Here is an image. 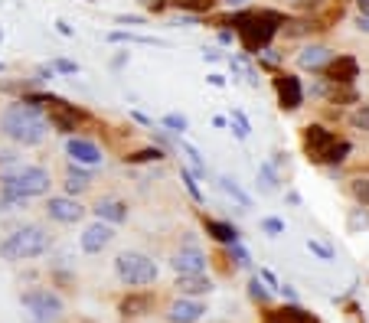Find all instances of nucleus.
I'll list each match as a JSON object with an SVG mask.
<instances>
[{"label":"nucleus","instance_id":"obj_1","mask_svg":"<svg viewBox=\"0 0 369 323\" xmlns=\"http://www.w3.org/2000/svg\"><path fill=\"white\" fill-rule=\"evenodd\" d=\"M49 134V121L43 115V108L26 105L24 98L10 101L0 111V138L10 140L14 147H39Z\"/></svg>","mask_w":369,"mask_h":323},{"label":"nucleus","instance_id":"obj_2","mask_svg":"<svg viewBox=\"0 0 369 323\" xmlns=\"http://www.w3.org/2000/svg\"><path fill=\"white\" fill-rule=\"evenodd\" d=\"M49 186H53V173L39 163H24L0 173V212L26 206V200H36V196H49Z\"/></svg>","mask_w":369,"mask_h":323},{"label":"nucleus","instance_id":"obj_3","mask_svg":"<svg viewBox=\"0 0 369 323\" xmlns=\"http://www.w3.org/2000/svg\"><path fill=\"white\" fill-rule=\"evenodd\" d=\"M53 248V235H49L43 225L30 222L20 225V229L7 232L4 242H0V258L4 262H33V258H43V255Z\"/></svg>","mask_w":369,"mask_h":323},{"label":"nucleus","instance_id":"obj_4","mask_svg":"<svg viewBox=\"0 0 369 323\" xmlns=\"http://www.w3.org/2000/svg\"><path fill=\"white\" fill-rule=\"evenodd\" d=\"M115 275H118V281L128 287H147L157 281L161 268H157V262L144 252H121L115 258Z\"/></svg>","mask_w":369,"mask_h":323},{"label":"nucleus","instance_id":"obj_5","mask_svg":"<svg viewBox=\"0 0 369 323\" xmlns=\"http://www.w3.org/2000/svg\"><path fill=\"white\" fill-rule=\"evenodd\" d=\"M20 304L30 314V323H59L66 314V304L56 291L49 287H30V291L20 294Z\"/></svg>","mask_w":369,"mask_h":323},{"label":"nucleus","instance_id":"obj_6","mask_svg":"<svg viewBox=\"0 0 369 323\" xmlns=\"http://www.w3.org/2000/svg\"><path fill=\"white\" fill-rule=\"evenodd\" d=\"M238 33H242V43H246L248 53H258L271 43V36L278 33L281 20L275 14H248V16H238Z\"/></svg>","mask_w":369,"mask_h":323},{"label":"nucleus","instance_id":"obj_7","mask_svg":"<svg viewBox=\"0 0 369 323\" xmlns=\"http://www.w3.org/2000/svg\"><path fill=\"white\" fill-rule=\"evenodd\" d=\"M46 108H49V115H46L49 128H56V131H62V134H72L79 124L85 121V115L79 111L76 105H69L66 98H56V95H53V101H49Z\"/></svg>","mask_w":369,"mask_h":323},{"label":"nucleus","instance_id":"obj_8","mask_svg":"<svg viewBox=\"0 0 369 323\" xmlns=\"http://www.w3.org/2000/svg\"><path fill=\"white\" fill-rule=\"evenodd\" d=\"M46 215L53 219V222L76 225L79 219L85 215V206L76 200V196H49L46 200Z\"/></svg>","mask_w":369,"mask_h":323},{"label":"nucleus","instance_id":"obj_9","mask_svg":"<svg viewBox=\"0 0 369 323\" xmlns=\"http://www.w3.org/2000/svg\"><path fill=\"white\" fill-rule=\"evenodd\" d=\"M115 242V225H108V222H92V225H85V232L79 235V245H82L85 255H101L108 245Z\"/></svg>","mask_w":369,"mask_h":323},{"label":"nucleus","instance_id":"obj_10","mask_svg":"<svg viewBox=\"0 0 369 323\" xmlns=\"http://www.w3.org/2000/svg\"><path fill=\"white\" fill-rule=\"evenodd\" d=\"M66 154H69L72 163H79V167H101V160H105V154H101V147L95 144V140L89 138H72L66 140Z\"/></svg>","mask_w":369,"mask_h":323},{"label":"nucleus","instance_id":"obj_11","mask_svg":"<svg viewBox=\"0 0 369 323\" xmlns=\"http://www.w3.org/2000/svg\"><path fill=\"white\" fill-rule=\"evenodd\" d=\"M170 268L177 271V275H203V271H206V255L193 245V242H186L180 252H173Z\"/></svg>","mask_w":369,"mask_h":323},{"label":"nucleus","instance_id":"obj_12","mask_svg":"<svg viewBox=\"0 0 369 323\" xmlns=\"http://www.w3.org/2000/svg\"><path fill=\"white\" fill-rule=\"evenodd\" d=\"M337 144V138H333L327 128H320V124H310L308 134H304V150L310 154V160L323 163V157H327V150Z\"/></svg>","mask_w":369,"mask_h":323},{"label":"nucleus","instance_id":"obj_13","mask_svg":"<svg viewBox=\"0 0 369 323\" xmlns=\"http://www.w3.org/2000/svg\"><path fill=\"white\" fill-rule=\"evenodd\" d=\"M275 88H278V101H281V108H288V111L300 108V101H304V88H300L298 76H278Z\"/></svg>","mask_w":369,"mask_h":323},{"label":"nucleus","instance_id":"obj_14","mask_svg":"<svg viewBox=\"0 0 369 323\" xmlns=\"http://www.w3.org/2000/svg\"><path fill=\"white\" fill-rule=\"evenodd\" d=\"M203 314H206V307H203L200 300L177 297L173 304H170V310H167V320L170 323H196Z\"/></svg>","mask_w":369,"mask_h":323},{"label":"nucleus","instance_id":"obj_15","mask_svg":"<svg viewBox=\"0 0 369 323\" xmlns=\"http://www.w3.org/2000/svg\"><path fill=\"white\" fill-rule=\"evenodd\" d=\"M95 215L108 225H121V222H128V202L115 200V196H105V200L95 202Z\"/></svg>","mask_w":369,"mask_h":323},{"label":"nucleus","instance_id":"obj_16","mask_svg":"<svg viewBox=\"0 0 369 323\" xmlns=\"http://www.w3.org/2000/svg\"><path fill=\"white\" fill-rule=\"evenodd\" d=\"M356 72H360V66H356L353 56H340V59L330 62V69H327V78H330L333 85H350L356 78Z\"/></svg>","mask_w":369,"mask_h":323},{"label":"nucleus","instance_id":"obj_17","mask_svg":"<svg viewBox=\"0 0 369 323\" xmlns=\"http://www.w3.org/2000/svg\"><path fill=\"white\" fill-rule=\"evenodd\" d=\"M213 291V281L206 275H180L177 277V294L180 297H200Z\"/></svg>","mask_w":369,"mask_h":323},{"label":"nucleus","instance_id":"obj_18","mask_svg":"<svg viewBox=\"0 0 369 323\" xmlns=\"http://www.w3.org/2000/svg\"><path fill=\"white\" fill-rule=\"evenodd\" d=\"M89 186H92V177H89L79 163H69V170H66V193L79 196V193H85Z\"/></svg>","mask_w":369,"mask_h":323},{"label":"nucleus","instance_id":"obj_19","mask_svg":"<svg viewBox=\"0 0 369 323\" xmlns=\"http://www.w3.org/2000/svg\"><path fill=\"white\" fill-rule=\"evenodd\" d=\"M327 62H330V49L327 46H308V49H300V56H298L300 69H320Z\"/></svg>","mask_w":369,"mask_h":323},{"label":"nucleus","instance_id":"obj_20","mask_svg":"<svg viewBox=\"0 0 369 323\" xmlns=\"http://www.w3.org/2000/svg\"><path fill=\"white\" fill-rule=\"evenodd\" d=\"M144 310H151V294H131L121 300V314L124 317H141Z\"/></svg>","mask_w":369,"mask_h":323},{"label":"nucleus","instance_id":"obj_21","mask_svg":"<svg viewBox=\"0 0 369 323\" xmlns=\"http://www.w3.org/2000/svg\"><path fill=\"white\" fill-rule=\"evenodd\" d=\"M206 232L216 242H223V245H236V239H238V232L232 229L229 222H213V219H206Z\"/></svg>","mask_w":369,"mask_h":323},{"label":"nucleus","instance_id":"obj_22","mask_svg":"<svg viewBox=\"0 0 369 323\" xmlns=\"http://www.w3.org/2000/svg\"><path fill=\"white\" fill-rule=\"evenodd\" d=\"M170 4L177 10H183V14H209L219 0H170Z\"/></svg>","mask_w":369,"mask_h":323},{"label":"nucleus","instance_id":"obj_23","mask_svg":"<svg viewBox=\"0 0 369 323\" xmlns=\"http://www.w3.org/2000/svg\"><path fill=\"white\" fill-rule=\"evenodd\" d=\"M275 323H317V320L308 314V310L285 307V310H278V314H275Z\"/></svg>","mask_w":369,"mask_h":323},{"label":"nucleus","instance_id":"obj_24","mask_svg":"<svg viewBox=\"0 0 369 323\" xmlns=\"http://www.w3.org/2000/svg\"><path fill=\"white\" fill-rule=\"evenodd\" d=\"M258 190L262 193H278V173H275V167H271V163H262V167H258Z\"/></svg>","mask_w":369,"mask_h":323},{"label":"nucleus","instance_id":"obj_25","mask_svg":"<svg viewBox=\"0 0 369 323\" xmlns=\"http://www.w3.org/2000/svg\"><path fill=\"white\" fill-rule=\"evenodd\" d=\"M219 190L229 193V196L238 202V206H252V200H248V193H242V186H238L232 177H219Z\"/></svg>","mask_w":369,"mask_h":323},{"label":"nucleus","instance_id":"obj_26","mask_svg":"<svg viewBox=\"0 0 369 323\" xmlns=\"http://www.w3.org/2000/svg\"><path fill=\"white\" fill-rule=\"evenodd\" d=\"M163 150L161 147H144V150H134V154H128L124 157V163H157V160H163Z\"/></svg>","mask_w":369,"mask_h":323},{"label":"nucleus","instance_id":"obj_27","mask_svg":"<svg viewBox=\"0 0 369 323\" xmlns=\"http://www.w3.org/2000/svg\"><path fill=\"white\" fill-rule=\"evenodd\" d=\"M111 43H141V46H157V39L151 36H138V33H108Z\"/></svg>","mask_w":369,"mask_h":323},{"label":"nucleus","instance_id":"obj_28","mask_svg":"<svg viewBox=\"0 0 369 323\" xmlns=\"http://www.w3.org/2000/svg\"><path fill=\"white\" fill-rule=\"evenodd\" d=\"M180 150H183L186 157H190V163H193V170H196V177H206V167H203V157H200V150L193 144H186V140H180Z\"/></svg>","mask_w":369,"mask_h":323},{"label":"nucleus","instance_id":"obj_29","mask_svg":"<svg viewBox=\"0 0 369 323\" xmlns=\"http://www.w3.org/2000/svg\"><path fill=\"white\" fill-rule=\"evenodd\" d=\"M350 154V144L346 140H337V144L327 150V157H323V163H343V157Z\"/></svg>","mask_w":369,"mask_h":323},{"label":"nucleus","instance_id":"obj_30","mask_svg":"<svg viewBox=\"0 0 369 323\" xmlns=\"http://www.w3.org/2000/svg\"><path fill=\"white\" fill-rule=\"evenodd\" d=\"M232 131H236L238 140H246L248 131H252V128H248V118L242 115V111H232Z\"/></svg>","mask_w":369,"mask_h":323},{"label":"nucleus","instance_id":"obj_31","mask_svg":"<svg viewBox=\"0 0 369 323\" xmlns=\"http://www.w3.org/2000/svg\"><path fill=\"white\" fill-rule=\"evenodd\" d=\"M360 229H369V209H353L350 212V232H360Z\"/></svg>","mask_w":369,"mask_h":323},{"label":"nucleus","instance_id":"obj_32","mask_svg":"<svg viewBox=\"0 0 369 323\" xmlns=\"http://www.w3.org/2000/svg\"><path fill=\"white\" fill-rule=\"evenodd\" d=\"M248 294H252V300H258V304H268L271 300V291L258 281V277H252V284H248Z\"/></svg>","mask_w":369,"mask_h":323},{"label":"nucleus","instance_id":"obj_33","mask_svg":"<svg viewBox=\"0 0 369 323\" xmlns=\"http://www.w3.org/2000/svg\"><path fill=\"white\" fill-rule=\"evenodd\" d=\"M350 124H353L356 131H369V105L366 108H356L353 115H350Z\"/></svg>","mask_w":369,"mask_h":323},{"label":"nucleus","instance_id":"obj_34","mask_svg":"<svg viewBox=\"0 0 369 323\" xmlns=\"http://www.w3.org/2000/svg\"><path fill=\"white\" fill-rule=\"evenodd\" d=\"M308 248L320 258V262H333V248L330 245H323V242H317V239H308Z\"/></svg>","mask_w":369,"mask_h":323},{"label":"nucleus","instance_id":"obj_35","mask_svg":"<svg viewBox=\"0 0 369 323\" xmlns=\"http://www.w3.org/2000/svg\"><path fill=\"white\" fill-rule=\"evenodd\" d=\"M14 167H20V154L16 150H0V173H7Z\"/></svg>","mask_w":369,"mask_h":323},{"label":"nucleus","instance_id":"obj_36","mask_svg":"<svg viewBox=\"0 0 369 323\" xmlns=\"http://www.w3.org/2000/svg\"><path fill=\"white\" fill-rule=\"evenodd\" d=\"M163 128H170V131H177V134H183L186 128H190V121H186L183 115H167L163 118Z\"/></svg>","mask_w":369,"mask_h":323},{"label":"nucleus","instance_id":"obj_37","mask_svg":"<svg viewBox=\"0 0 369 323\" xmlns=\"http://www.w3.org/2000/svg\"><path fill=\"white\" fill-rule=\"evenodd\" d=\"M180 177H183V183H186V190H190V196L196 202H203V193H200V186H196V177H193L190 170H180Z\"/></svg>","mask_w":369,"mask_h":323},{"label":"nucleus","instance_id":"obj_38","mask_svg":"<svg viewBox=\"0 0 369 323\" xmlns=\"http://www.w3.org/2000/svg\"><path fill=\"white\" fill-rule=\"evenodd\" d=\"M353 196L369 209V180H353Z\"/></svg>","mask_w":369,"mask_h":323},{"label":"nucleus","instance_id":"obj_39","mask_svg":"<svg viewBox=\"0 0 369 323\" xmlns=\"http://www.w3.org/2000/svg\"><path fill=\"white\" fill-rule=\"evenodd\" d=\"M53 72H62V76H76L79 66H76L72 59H56V62H53Z\"/></svg>","mask_w":369,"mask_h":323},{"label":"nucleus","instance_id":"obj_40","mask_svg":"<svg viewBox=\"0 0 369 323\" xmlns=\"http://www.w3.org/2000/svg\"><path fill=\"white\" fill-rule=\"evenodd\" d=\"M262 229L268 232V235H281V232H285V222H281V219H262Z\"/></svg>","mask_w":369,"mask_h":323},{"label":"nucleus","instance_id":"obj_41","mask_svg":"<svg viewBox=\"0 0 369 323\" xmlns=\"http://www.w3.org/2000/svg\"><path fill=\"white\" fill-rule=\"evenodd\" d=\"M232 255H236V258H238V265H242V268H248V265H252V262H248V255L242 252V248H238V245H232Z\"/></svg>","mask_w":369,"mask_h":323},{"label":"nucleus","instance_id":"obj_42","mask_svg":"<svg viewBox=\"0 0 369 323\" xmlns=\"http://www.w3.org/2000/svg\"><path fill=\"white\" fill-rule=\"evenodd\" d=\"M56 30H59L62 36H76V33H72V26L66 24V20H59V24H56Z\"/></svg>","mask_w":369,"mask_h":323},{"label":"nucleus","instance_id":"obj_43","mask_svg":"<svg viewBox=\"0 0 369 323\" xmlns=\"http://www.w3.org/2000/svg\"><path fill=\"white\" fill-rule=\"evenodd\" d=\"M356 26H360L363 33H369V14H360V20H356Z\"/></svg>","mask_w":369,"mask_h":323},{"label":"nucleus","instance_id":"obj_44","mask_svg":"<svg viewBox=\"0 0 369 323\" xmlns=\"http://www.w3.org/2000/svg\"><path fill=\"white\" fill-rule=\"evenodd\" d=\"M209 85H216V88H219V85H226V78L223 76H209Z\"/></svg>","mask_w":369,"mask_h":323},{"label":"nucleus","instance_id":"obj_45","mask_svg":"<svg viewBox=\"0 0 369 323\" xmlns=\"http://www.w3.org/2000/svg\"><path fill=\"white\" fill-rule=\"evenodd\" d=\"M294 4H300V7H317L320 0H294Z\"/></svg>","mask_w":369,"mask_h":323},{"label":"nucleus","instance_id":"obj_46","mask_svg":"<svg viewBox=\"0 0 369 323\" xmlns=\"http://www.w3.org/2000/svg\"><path fill=\"white\" fill-rule=\"evenodd\" d=\"M356 7H360V14H369V0H356Z\"/></svg>","mask_w":369,"mask_h":323},{"label":"nucleus","instance_id":"obj_47","mask_svg":"<svg viewBox=\"0 0 369 323\" xmlns=\"http://www.w3.org/2000/svg\"><path fill=\"white\" fill-rule=\"evenodd\" d=\"M229 7H242V4H248V0H226Z\"/></svg>","mask_w":369,"mask_h":323},{"label":"nucleus","instance_id":"obj_48","mask_svg":"<svg viewBox=\"0 0 369 323\" xmlns=\"http://www.w3.org/2000/svg\"><path fill=\"white\" fill-rule=\"evenodd\" d=\"M0 72H7V66H4V62H0Z\"/></svg>","mask_w":369,"mask_h":323},{"label":"nucleus","instance_id":"obj_49","mask_svg":"<svg viewBox=\"0 0 369 323\" xmlns=\"http://www.w3.org/2000/svg\"><path fill=\"white\" fill-rule=\"evenodd\" d=\"M85 4H92V0H85Z\"/></svg>","mask_w":369,"mask_h":323}]
</instances>
